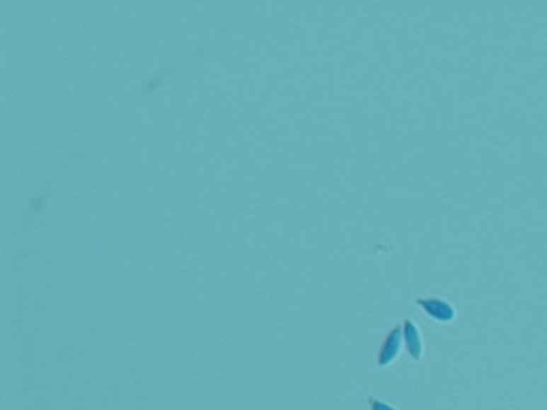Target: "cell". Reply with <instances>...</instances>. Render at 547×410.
I'll list each match as a JSON object with an SVG mask.
<instances>
[{"label": "cell", "mask_w": 547, "mask_h": 410, "mask_svg": "<svg viewBox=\"0 0 547 410\" xmlns=\"http://www.w3.org/2000/svg\"><path fill=\"white\" fill-rule=\"evenodd\" d=\"M421 309L434 320L441 323H450L456 319L457 312L451 303L442 298L428 297V298H418L416 300Z\"/></svg>", "instance_id": "1"}, {"label": "cell", "mask_w": 547, "mask_h": 410, "mask_svg": "<svg viewBox=\"0 0 547 410\" xmlns=\"http://www.w3.org/2000/svg\"><path fill=\"white\" fill-rule=\"evenodd\" d=\"M403 344V330L402 327H395L386 336L380 352H379V365L387 367L392 364L401 353V348Z\"/></svg>", "instance_id": "2"}, {"label": "cell", "mask_w": 547, "mask_h": 410, "mask_svg": "<svg viewBox=\"0 0 547 410\" xmlns=\"http://www.w3.org/2000/svg\"><path fill=\"white\" fill-rule=\"evenodd\" d=\"M402 330H403V342L406 345L409 355L415 361H420L422 356V336L418 326H416L413 320L406 319Z\"/></svg>", "instance_id": "3"}, {"label": "cell", "mask_w": 547, "mask_h": 410, "mask_svg": "<svg viewBox=\"0 0 547 410\" xmlns=\"http://www.w3.org/2000/svg\"><path fill=\"white\" fill-rule=\"evenodd\" d=\"M369 404H370V409L372 410H399L396 407H393L392 404H388L380 399H369Z\"/></svg>", "instance_id": "4"}]
</instances>
